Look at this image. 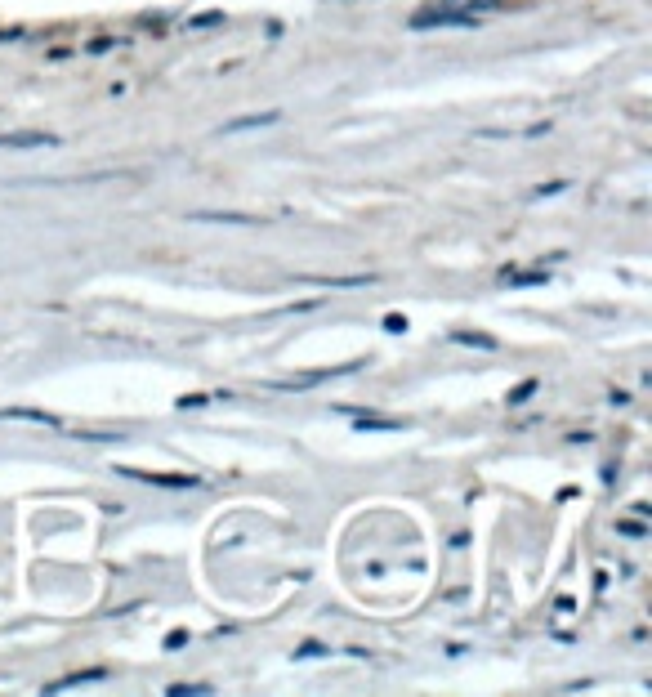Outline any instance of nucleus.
Instances as JSON below:
<instances>
[{
    "label": "nucleus",
    "instance_id": "9d476101",
    "mask_svg": "<svg viewBox=\"0 0 652 697\" xmlns=\"http://www.w3.org/2000/svg\"><path fill=\"white\" fill-rule=\"evenodd\" d=\"M210 23H224V14H201V18H193L188 27H210Z\"/></svg>",
    "mask_w": 652,
    "mask_h": 697
},
{
    "label": "nucleus",
    "instance_id": "f257e3e1",
    "mask_svg": "<svg viewBox=\"0 0 652 697\" xmlns=\"http://www.w3.org/2000/svg\"><path fill=\"white\" fill-rule=\"evenodd\" d=\"M496 5L501 0H438L434 9H420L411 18V32H429V27H478L483 14H492Z\"/></svg>",
    "mask_w": 652,
    "mask_h": 697
},
{
    "label": "nucleus",
    "instance_id": "20e7f679",
    "mask_svg": "<svg viewBox=\"0 0 652 697\" xmlns=\"http://www.w3.org/2000/svg\"><path fill=\"white\" fill-rule=\"evenodd\" d=\"M277 112H260V117H237L224 126V135H237V130H260V126H273Z\"/></svg>",
    "mask_w": 652,
    "mask_h": 697
},
{
    "label": "nucleus",
    "instance_id": "0eeeda50",
    "mask_svg": "<svg viewBox=\"0 0 652 697\" xmlns=\"http://www.w3.org/2000/svg\"><path fill=\"white\" fill-rule=\"evenodd\" d=\"M358 429H371V434H385V429H402L398 420H371V416H358Z\"/></svg>",
    "mask_w": 652,
    "mask_h": 697
},
{
    "label": "nucleus",
    "instance_id": "f03ea898",
    "mask_svg": "<svg viewBox=\"0 0 652 697\" xmlns=\"http://www.w3.org/2000/svg\"><path fill=\"white\" fill-rule=\"evenodd\" d=\"M126 479H139V483H152V488H175V492H188V488H201V479L193 474H148V470H121Z\"/></svg>",
    "mask_w": 652,
    "mask_h": 697
},
{
    "label": "nucleus",
    "instance_id": "6e6552de",
    "mask_svg": "<svg viewBox=\"0 0 652 697\" xmlns=\"http://www.w3.org/2000/svg\"><path fill=\"white\" fill-rule=\"evenodd\" d=\"M201 693H215L210 684H175L170 689V697H201Z\"/></svg>",
    "mask_w": 652,
    "mask_h": 697
},
{
    "label": "nucleus",
    "instance_id": "423d86ee",
    "mask_svg": "<svg viewBox=\"0 0 652 697\" xmlns=\"http://www.w3.org/2000/svg\"><path fill=\"white\" fill-rule=\"evenodd\" d=\"M456 345H478V349H496L492 336H474V331H456Z\"/></svg>",
    "mask_w": 652,
    "mask_h": 697
},
{
    "label": "nucleus",
    "instance_id": "9b49d317",
    "mask_svg": "<svg viewBox=\"0 0 652 697\" xmlns=\"http://www.w3.org/2000/svg\"><path fill=\"white\" fill-rule=\"evenodd\" d=\"M385 331H407V318H398V313H389V318H385Z\"/></svg>",
    "mask_w": 652,
    "mask_h": 697
},
{
    "label": "nucleus",
    "instance_id": "1a4fd4ad",
    "mask_svg": "<svg viewBox=\"0 0 652 697\" xmlns=\"http://www.w3.org/2000/svg\"><path fill=\"white\" fill-rule=\"evenodd\" d=\"M536 389H541V385H536V380H523V385H519V389H514V394H510V403H527V398H532Z\"/></svg>",
    "mask_w": 652,
    "mask_h": 697
},
{
    "label": "nucleus",
    "instance_id": "39448f33",
    "mask_svg": "<svg viewBox=\"0 0 652 697\" xmlns=\"http://www.w3.org/2000/svg\"><path fill=\"white\" fill-rule=\"evenodd\" d=\"M0 420H36V425H59L54 416L36 412V407H9V412H0Z\"/></svg>",
    "mask_w": 652,
    "mask_h": 697
},
{
    "label": "nucleus",
    "instance_id": "7ed1b4c3",
    "mask_svg": "<svg viewBox=\"0 0 652 697\" xmlns=\"http://www.w3.org/2000/svg\"><path fill=\"white\" fill-rule=\"evenodd\" d=\"M54 135H0V148H54Z\"/></svg>",
    "mask_w": 652,
    "mask_h": 697
}]
</instances>
